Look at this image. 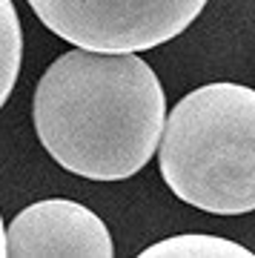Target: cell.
Masks as SVG:
<instances>
[{
  "mask_svg": "<svg viewBox=\"0 0 255 258\" xmlns=\"http://www.w3.org/2000/svg\"><path fill=\"white\" fill-rule=\"evenodd\" d=\"M166 95L138 52L72 49L35 86L37 141L72 175L123 181L161 149Z\"/></svg>",
  "mask_w": 255,
  "mask_h": 258,
  "instance_id": "1",
  "label": "cell"
},
{
  "mask_svg": "<svg viewBox=\"0 0 255 258\" xmlns=\"http://www.w3.org/2000/svg\"><path fill=\"white\" fill-rule=\"evenodd\" d=\"M3 258H112L115 244L98 215L69 198L20 210L3 232Z\"/></svg>",
  "mask_w": 255,
  "mask_h": 258,
  "instance_id": "4",
  "label": "cell"
},
{
  "mask_svg": "<svg viewBox=\"0 0 255 258\" xmlns=\"http://www.w3.org/2000/svg\"><path fill=\"white\" fill-rule=\"evenodd\" d=\"M166 186L212 215L255 210V89L207 83L172 106L158 149Z\"/></svg>",
  "mask_w": 255,
  "mask_h": 258,
  "instance_id": "2",
  "label": "cell"
},
{
  "mask_svg": "<svg viewBox=\"0 0 255 258\" xmlns=\"http://www.w3.org/2000/svg\"><path fill=\"white\" fill-rule=\"evenodd\" d=\"M210 0H29L40 23L72 46L146 52L195 23Z\"/></svg>",
  "mask_w": 255,
  "mask_h": 258,
  "instance_id": "3",
  "label": "cell"
},
{
  "mask_svg": "<svg viewBox=\"0 0 255 258\" xmlns=\"http://www.w3.org/2000/svg\"><path fill=\"white\" fill-rule=\"evenodd\" d=\"M20 63H23V26H20L15 3L3 0V89H0V103L9 101L12 89L18 83Z\"/></svg>",
  "mask_w": 255,
  "mask_h": 258,
  "instance_id": "6",
  "label": "cell"
},
{
  "mask_svg": "<svg viewBox=\"0 0 255 258\" xmlns=\"http://www.w3.org/2000/svg\"><path fill=\"white\" fill-rule=\"evenodd\" d=\"M141 258H252V252L221 235L186 232V235H172L146 247Z\"/></svg>",
  "mask_w": 255,
  "mask_h": 258,
  "instance_id": "5",
  "label": "cell"
}]
</instances>
